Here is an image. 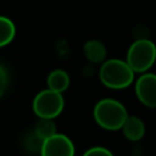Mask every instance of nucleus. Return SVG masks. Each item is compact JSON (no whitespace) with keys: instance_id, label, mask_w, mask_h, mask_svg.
Segmentation results:
<instances>
[{"instance_id":"13","label":"nucleus","mask_w":156,"mask_h":156,"mask_svg":"<svg viewBox=\"0 0 156 156\" xmlns=\"http://www.w3.org/2000/svg\"><path fill=\"white\" fill-rule=\"evenodd\" d=\"M83 156H113V154L106 149V147H102V146H94V147H90L88 149Z\"/></svg>"},{"instance_id":"14","label":"nucleus","mask_w":156,"mask_h":156,"mask_svg":"<svg viewBox=\"0 0 156 156\" xmlns=\"http://www.w3.org/2000/svg\"><path fill=\"white\" fill-rule=\"evenodd\" d=\"M7 87V72L6 69L0 65V96L4 95Z\"/></svg>"},{"instance_id":"4","label":"nucleus","mask_w":156,"mask_h":156,"mask_svg":"<svg viewBox=\"0 0 156 156\" xmlns=\"http://www.w3.org/2000/svg\"><path fill=\"white\" fill-rule=\"evenodd\" d=\"M63 106L65 101L62 94L49 88L38 93L33 100V111L39 118L54 119L62 112Z\"/></svg>"},{"instance_id":"5","label":"nucleus","mask_w":156,"mask_h":156,"mask_svg":"<svg viewBox=\"0 0 156 156\" xmlns=\"http://www.w3.org/2000/svg\"><path fill=\"white\" fill-rule=\"evenodd\" d=\"M40 156H74V145L67 135L56 133L43 141Z\"/></svg>"},{"instance_id":"1","label":"nucleus","mask_w":156,"mask_h":156,"mask_svg":"<svg viewBox=\"0 0 156 156\" xmlns=\"http://www.w3.org/2000/svg\"><path fill=\"white\" fill-rule=\"evenodd\" d=\"M94 119L104 129H121L128 118V112L123 104L115 99H102L94 107Z\"/></svg>"},{"instance_id":"11","label":"nucleus","mask_w":156,"mask_h":156,"mask_svg":"<svg viewBox=\"0 0 156 156\" xmlns=\"http://www.w3.org/2000/svg\"><path fill=\"white\" fill-rule=\"evenodd\" d=\"M16 34V27L13 22L4 16H0V48L12 41Z\"/></svg>"},{"instance_id":"10","label":"nucleus","mask_w":156,"mask_h":156,"mask_svg":"<svg viewBox=\"0 0 156 156\" xmlns=\"http://www.w3.org/2000/svg\"><path fill=\"white\" fill-rule=\"evenodd\" d=\"M33 132L43 141L57 133L56 132V124H55L54 119H51V118H39Z\"/></svg>"},{"instance_id":"2","label":"nucleus","mask_w":156,"mask_h":156,"mask_svg":"<svg viewBox=\"0 0 156 156\" xmlns=\"http://www.w3.org/2000/svg\"><path fill=\"white\" fill-rule=\"evenodd\" d=\"M100 79L102 84L111 89H124L134 79V71L127 61L119 58L106 60L100 68Z\"/></svg>"},{"instance_id":"3","label":"nucleus","mask_w":156,"mask_h":156,"mask_svg":"<svg viewBox=\"0 0 156 156\" xmlns=\"http://www.w3.org/2000/svg\"><path fill=\"white\" fill-rule=\"evenodd\" d=\"M127 63L135 72H146L156 61V45L149 39L135 40L127 52Z\"/></svg>"},{"instance_id":"7","label":"nucleus","mask_w":156,"mask_h":156,"mask_svg":"<svg viewBox=\"0 0 156 156\" xmlns=\"http://www.w3.org/2000/svg\"><path fill=\"white\" fill-rule=\"evenodd\" d=\"M121 129L123 135L130 141H138L145 134V124L136 116H128Z\"/></svg>"},{"instance_id":"8","label":"nucleus","mask_w":156,"mask_h":156,"mask_svg":"<svg viewBox=\"0 0 156 156\" xmlns=\"http://www.w3.org/2000/svg\"><path fill=\"white\" fill-rule=\"evenodd\" d=\"M84 55L85 57L94 62V63H100V62H105V58H106V48L105 45L96 40V39H93V40H89L84 44Z\"/></svg>"},{"instance_id":"12","label":"nucleus","mask_w":156,"mask_h":156,"mask_svg":"<svg viewBox=\"0 0 156 156\" xmlns=\"http://www.w3.org/2000/svg\"><path fill=\"white\" fill-rule=\"evenodd\" d=\"M41 145H43V140L40 138H38L34 132L32 134H28L26 136V139H24V146L29 151H32V152H35V151H39L40 152Z\"/></svg>"},{"instance_id":"6","label":"nucleus","mask_w":156,"mask_h":156,"mask_svg":"<svg viewBox=\"0 0 156 156\" xmlns=\"http://www.w3.org/2000/svg\"><path fill=\"white\" fill-rule=\"evenodd\" d=\"M135 94L139 101L147 107H156V74L145 73L135 83Z\"/></svg>"},{"instance_id":"9","label":"nucleus","mask_w":156,"mask_h":156,"mask_svg":"<svg viewBox=\"0 0 156 156\" xmlns=\"http://www.w3.org/2000/svg\"><path fill=\"white\" fill-rule=\"evenodd\" d=\"M48 87L49 89L62 93L69 87V76L63 69H54L48 76Z\"/></svg>"}]
</instances>
